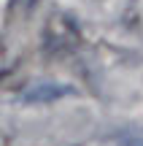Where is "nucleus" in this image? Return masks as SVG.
<instances>
[{"label": "nucleus", "instance_id": "obj_1", "mask_svg": "<svg viewBox=\"0 0 143 146\" xmlns=\"http://www.w3.org/2000/svg\"><path fill=\"white\" fill-rule=\"evenodd\" d=\"M0 146H8V138H5L3 133H0Z\"/></svg>", "mask_w": 143, "mask_h": 146}]
</instances>
